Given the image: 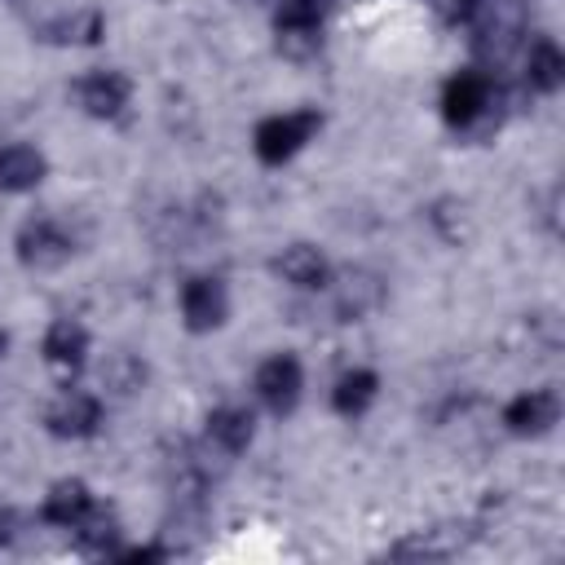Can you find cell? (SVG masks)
<instances>
[{"instance_id": "cell-19", "label": "cell", "mask_w": 565, "mask_h": 565, "mask_svg": "<svg viewBox=\"0 0 565 565\" xmlns=\"http://www.w3.org/2000/svg\"><path fill=\"white\" fill-rule=\"evenodd\" d=\"M141 375H146V371H141V366H137L128 353H119V358H115V362L102 371V380H106V384H115L119 393H132V388L141 384Z\"/></svg>"}, {"instance_id": "cell-15", "label": "cell", "mask_w": 565, "mask_h": 565, "mask_svg": "<svg viewBox=\"0 0 565 565\" xmlns=\"http://www.w3.org/2000/svg\"><path fill=\"white\" fill-rule=\"evenodd\" d=\"M525 75H530V84H534L539 93L561 88V79H565V57H561V49L547 44V40H539V44L530 49V66H525Z\"/></svg>"}, {"instance_id": "cell-2", "label": "cell", "mask_w": 565, "mask_h": 565, "mask_svg": "<svg viewBox=\"0 0 565 565\" xmlns=\"http://www.w3.org/2000/svg\"><path fill=\"white\" fill-rule=\"evenodd\" d=\"M66 252H71V234H66L57 221H44V216H40V221H26L22 234H18V256H22L26 265H35V269L66 260Z\"/></svg>"}, {"instance_id": "cell-12", "label": "cell", "mask_w": 565, "mask_h": 565, "mask_svg": "<svg viewBox=\"0 0 565 565\" xmlns=\"http://www.w3.org/2000/svg\"><path fill=\"white\" fill-rule=\"evenodd\" d=\"M88 508H93V494L84 490V481H62V486H53L49 499H44V521L75 530V521H79Z\"/></svg>"}, {"instance_id": "cell-4", "label": "cell", "mask_w": 565, "mask_h": 565, "mask_svg": "<svg viewBox=\"0 0 565 565\" xmlns=\"http://www.w3.org/2000/svg\"><path fill=\"white\" fill-rule=\"evenodd\" d=\"M441 106H446V119L450 124H472L486 106H490V79L486 75H477V71H463V75H455L450 84H446V97H441Z\"/></svg>"}, {"instance_id": "cell-5", "label": "cell", "mask_w": 565, "mask_h": 565, "mask_svg": "<svg viewBox=\"0 0 565 565\" xmlns=\"http://www.w3.org/2000/svg\"><path fill=\"white\" fill-rule=\"evenodd\" d=\"M181 309H185L190 331H212L225 318V287H221V278H190L185 291H181Z\"/></svg>"}, {"instance_id": "cell-3", "label": "cell", "mask_w": 565, "mask_h": 565, "mask_svg": "<svg viewBox=\"0 0 565 565\" xmlns=\"http://www.w3.org/2000/svg\"><path fill=\"white\" fill-rule=\"evenodd\" d=\"M256 393H260V402L269 406V411H291L296 406V397H300V362L296 358H269L260 371H256Z\"/></svg>"}, {"instance_id": "cell-16", "label": "cell", "mask_w": 565, "mask_h": 565, "mask_svg": "<svg viewBox=\"0 0 565 565\" xmlns=\"http://www.w3.org/2000/svg\"><path fill=\"white\" fill-rule=\"evenodd\" d=\"M371 397H375V375L371 371H349V375H340L331 402H335L340 415H362L371 406Z\"/></svg>"}, {"instance_id": "cell-6", "label": "cell", "mask_w": 565, "mask_h": 565, "mask_svg": "<svg viewBox=\"0 0 565 565\" xmlns=\"http://www.w3.org/2000/svg\"><path fill=\"white\" fill-rule=\"evenodd\" d=\"M75 93H79V106H84L88 115L110 119V115H119L124 102H128V79H124L119 71H93L88 79H79Z\"/></svg>"}, {"instance_id": "cell-14", "label": "cell", "mask_w": 565, "mask_h": 565, "mask_svg": "<svg viewBox=\"0 0 565 565\" xmlns=\"http://www.w3.org/2000/svg\"><path fill=\"white\" fill-rule=\"evenodd\" d=\"M207 433H212V441H216L221 450L238 455V450L252 441V415H247V411H238V406H221V411H212Z\"/></svg>"}, {"instance_id": "cell-11", "label": "cell", "mask_w": 565, "mask_h": 565, "mask_svg": "<svg viewBox=\"0 0 565 565\" xmlns=\"http://www.w3.org/2000/svg\"><path fill=\"white\" fill-rule=\"evenodd\" d=\"M84 353H88V331L79 322H71V318H57L49 327V335H44V358L57 362V366H79Z\"/></svg>"}, {"instance_id": "cell-8", "label": "cell", "mask_w": 565, "mask_h": 565, "mask_svg": "<svg viewBox=\"0 0 565 565\" xmlns=\"http://www.w3.org/2000/svg\"><path fill=\"white\" fill-rule=\"evenodd\" d=\"M556 415H561L556 397L539 388V393H521V397L503 411V424H508L512 433H547V428L556 424Z\"/></svg>"}, {"instance_id": "cell-1", "label": "cell", "mask_w": 565, "mask_h": 565, "mask_svg": "<svg viewBox=\"0 0 565 565\" xmlns=\"http://www.w3.org/2000/svg\"><path fill=\"white\" fill-rule=\"evenodd\" d=\"M318 132V115L313 110H296V115H274L256 128V154L260 163H282L291 159L309 137Z\"/></svg>"}, {"instance_id": "cell-17", "label": "cell", "mask_w": 565, "mask_h": 565, "mask_svg": "<svg viewBox=\"0 0 565 565\" xmlns=\"http://www.w3.org/2000/svg\"><path fill=\"white\" fill-rule=\"evenodd\" d=\"M380 305V282L371 278V274H349V282H344V291H340V313H366V309H375Z\"/></svg>"}, {"instance_id": "cell-10", "label": "cell", "mask_w": 565, "mask_h": 565, "mask_svg": "<svg viewBox=\"0 0 565 565\" xmlns=\"http://www.w3.org/2000/svg\"><path fill=\"white\" fill-rule=\"evenodd\" d=\"M278 274H282L291 287H300V291L327 287V260H322L313 247H305V243H296V247H287V252L278 256Z\"/></svg>"}, {"instance_id": "cell-9", "label": "cell", "mask_w": 565, "mask_h": 565, "mask_svg": "<svg viewBox=\"0 0 565 565\" xmlns=\"http://www.w3.org/2000/svg\"><path fill=\"white\" fill-rule=\"evenodd\" d=\"M327 4H331V0H282V4H278V31H282V44H296V40L313 44Z\"/></svg>"}, {"instance_id": "cell-20", "label": "cell", "mask_w": 565, "mask_h": 565, "mask_svg": "<svg viewBox=\"0 0 565 565\" xmlns=\"http://www.w3.org/2000/svg\"><path fill=\"white\" fill-rule=\"evenodd\" d=\"M9 539H13V512L0 508V543H9Z\"/></svg>"}, {"instance_id": "cell-7", "label": "cell", "mask_w": 565, "mask_h": 565, "mask_svg": "<svg viewBox=\"0 0 565 565\" xmlns=\"http://www.w3.org/2000/svg\"><path fill=\"white\" fill-rule=\"evenodd\" d=\"M97 419H102V406H97V397H88V393H62V397L49 406V428H53L57 437H88V433L97 428Z\"/></svg>"}, {"instance_id": "cell-21", "label": "cell", "mask_w": 565, "mask_h": 565, "mask_svg": "<svg viewBox=\"0 0 565 565\" xmlns=\"http://www.w3.org/2000/svg\"><path fill=\"white\" fill-rule=\"evenodd\" d=\"M0 353H4V335H0Z\"/></svg>"}, {"instance_id": "cell-18", "label": "cell", "mask_w": 565, "mask_h": 565, "mask_svg": "<svg viewBox=\"0 0 565 565\" xmlns=\"http://www.w3.org/2000/svg\"><path fill=\"white\" fill-rule=\"evenodd\" d=\"M53 40H75V44H93L102 35V18L97 13H75V18H57L44 26Z\"/></svg>"}, {"instance_id": "cell-13", "label": "cell", "mask_w": 565, "mask_h": 565, "mask_svg": "<svg viewBox=\"0 0 565 565\" xmlns=\"http://www.w3.org/2000/svg\"><path fill=\"white\" fill-rule=\"evenodd\" d=\"M44 177V159L31 146H4L0 150V190H31Z\"/></svg>"}]
</instances>
